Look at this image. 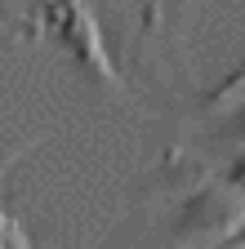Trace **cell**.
I'll return each instance as SVG.
<instances>
[]
</instances>
